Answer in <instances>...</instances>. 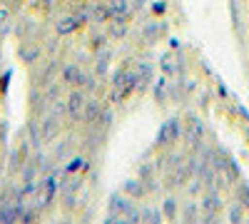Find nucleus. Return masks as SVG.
<instances>
[{
	"label": "nucleus",
	"instance_id": "6e6552de",
	"mask_svg": "<svg viewBox=\"0 0 249 224\" xmlns=\"http://www.w3.org/2000/svg\"><path fill=\"white\" fill-rule=\"evenodd\" d=\"M170 95H172V83H170V77L164 75V77L155 80V83H152V97H155V103L164 105Z\"/></svg>",
	"mask_w": 249,
	"mask_h": 224
},
{
	"label": "nucleus",
	"instance_id": "ddd939ff",
	"mask_svg": "<svg viewBox=\"0 0 249 224\" xmlns=\"http://www.w3.org/2000/svg\"><path fill=\"white\" fill-rule=\"evenodd\" d=\"M77 28H80V15H68V17H62L60 23L55 25L57 35H70V33H75Z\"/></svg>",
	"mask_w": 249,
	"mask_h": 224
},
{
	"label": "nucleus",
	"instance_id": "423d86ee",
	"mask_svg": "<svg viewBox=\"0 0 249 224\" xmlns=\"http://www.w3.org/2000/svg\"><path fill=\"white\" fill-rule=\"evenodd\" d=\"M182 135V130H179V120H167L162 125V130H160V135H157V145H172V142H177V137Z\"/></svg>",
	"mask_w": 249,
	"mask_h": 224
},
{
	"label": "nucleus",
	"instance_id": "0eeeda50",
	"mask_svg": "<svg viewBox=\"0 0 249 224\" xmlns=\"http://www.w3.org/2000/svg\"><path fill=\"white\" fill-rule=\"evenodd\" d=\"M62 83H65L68 87H80L82 83H85V72H82V68L77 63H68L65 68H62Z\"/></svg>",
	"mask_w": 249,
	"mask_h": 224
},
{
	"label": "nucleus",
	"instance_id": "aec40b11",
	"mask_svg": "<svg viewBox=\"0 0 249 224\" xmlns=\"http://www.w3.org/2000/svg\"><path fill=\"white\" fill-rule=\"evenodd\" d=\"M10 23H13V8L5 3V0H0V30L8 33Z\"/></svg>",
	"mask_w": 249,
	"mask_h": 224
},
{
	"label": "nucleus",
	"instance_id": "39448f33",
	"mask_svg": "<svg viewBox=\"0 0 249 224\" xmlns=\"http://www.w3.org/2000/svg\"><path fill=\"white\" fill-rule=\"evenodd\" d=\"M77 190H80V177H77V174L72 177V174L68 172V177L60 182V194H62V199H65V207H68V209L72 207V202L77 199Z\"/></svg>",
	"mask_w": 249,
	"mask_h": 224
},
{
	"label": "nucleus",
	"instance_id": "f8f14e48",
	"mask_svg": "<svg viewBox=\"0 0 249 224\" xmlns=\"http://www.w3.org/2000/svg\"><path fill=\"white\" fill-rule=\"evenodd\" d=\"M187 139L192 142V145H199L202 142V137H204V125L197 120V117H190V125H187Z\"/></svg>",
	"mask_w": 249,
	"mask_h": 224
},
{
	"label": "nucleus",
	"instance_id": "f3484780",
	"mask_svg": "<svg viewBox=\"0 0 249 224\" xmlns=\"http://www.w3.org/2000/svg\"><path fill=\"white\" fill-rule=\"evenodd\" d=\"M37 57H40V45H35V43L20 45V60H23V63H35Z\"/></svg>",
	"mask_w": 249,
	"mask_h": 224
},
{
	"label": "nucleus",
	"instance_id": "20e7f679",
	"mask_svg": "<svg viewBox=\"0 0 249 224\" xmlns=\"http://www.w3.org/2000/svg\"><path fill=\"white\" fill-rule=\"evenodd\" d=\"M85 103H88L85 92H82L80 87H72V92H70L68 100H65V112H68L72 120H82V110H85Z\"/></svg>",
	"mask_w": 249,
	"mask_h": 224
},
{
	"label": "nucleus",
	"instance_id": "2eb2a0df",
	"mask_svg": "<svg viewBox=\"0 0 249 224\" xmlns=\"http://www.w3.org/2000/svg\"><path fill=\"white\" fill-rule=\"evenodd\" d=\"M124 192H127L130 197H135V199H142V197H147V187H144V182L142 179H127L124 182Z\"/></svg>",
	"mask_w": 249,
	"mask_h": 224
},
{
	"label": "nucleus",
	"instance_id": "c85d7f7f",
	"mask_svg": "<svg viewBox=\"0 0 249 224\" xmlns=\"http://www.w3.org/2000/svg\"><path fill=\"white\" fill-rule=\"evenodd\" d=\"M152 13H157V15H162V13H164V3H162V0H160L157 5H152Z\"/></svg>",
	"mask_w": 249,
	"mask_h": 224
},
{
	"label": "nucleus",
	"instance_id": "9b49d317",
	"mask_svg": "<svg viewBox=\"0 0 249 224\" xmlns=\"http://www.w3.org/2000/svg\"><path fill=\"white\" fill-rule=\"evenodd\" d=\"M100 112H102V105H100V100H88L85 103V110H82V120L88 122V125H97V120H100Z\"/></svg>",
	"mask_w": 249,
	"mask_h": 224
},
{
	"label": "nucleus",
	"instance_id": "4be33fe9",
	"mask_svg": "<svg viewBox=\"0 0 249 224\" xmlns=\"http://www.w3.org/2000/svg\"><path fill=\"white\" fill-rule=\"evenodd\" d=\"M107 65H110V50H100V55H97V75H105Z\"/></svg>",
	"mask_w": 249,
	"mask_h": 224
},
{
	"label": "nucleus",
	"instance_id": "7ed1b4c3",
	"mask_svg": "<svg viewBox=\"0 0 249 224\" xmlns=\"http://www.w3.org/2000/svg\"><path fill=\"white\" fill-rule=\"evenodd\" d=\"M107 222H140V209L135 207V202H130L122 194H112L110 197V217Z\"/></svg>",
	"mask_w": 249,
	"mask_h": 224
},
{
	"label": "nucleus",
	"instance_id": "412c9836",
	"mask_svg": "<svg viewBox=\"0 0 249 224\" xmlns=\"http://www.w3.org/2000/svg\"><path fill=\"white\" fill-rule=\"evenodd\" d=\"M162 212L155 209V207H142L140 209V222H160Z\"/></svg>",
	"mask_w": 249,
	"mask_h": 224
},
{
	"label": "nucleus",
	"instance_id": "a878e982",
	"mask_svg": "<svg viewBox=\"0 0 249 224\" xmlns=\"http://www.w3.org/2000/svg\"><path fill=\"white\" fill-rule=\"evenodd\" d=\"M92 15H95V20H97V23H105V20L110 17V8H97Z\"/></svg>",
	"mask_w": 249,
	"mask_h": 224
},
{
	"label": "nucleus",
	"instance_id": "1a4fd4ad",
	"mask_svg": "<svg viewBox=\"0 0 249 224\" xmlns=\"http://www.w3.org/2000/svg\"><path fill=\"white\" fill-rule=\"evenodd\" d=\"M219 209H222L219 194H217V192H207V194L202 197V212H204V219H207V222L214 219Z\"/></svg>",
	"mask_w": 249,
	"mask_h": 224
},
{
	"label": "nucleus",
	"instance_id": "6ab92c4d",
	"mask_svg": "<svg viewBox=\"0 0 249 224\" xmlns=\"http://www.w3.org/2000/svg\"><path fill=\"white\" fill-rule=\"evenodd\" d=\"M177 214H179V205H177V199H175V197H167V199L162 202V217L172 222V219H177Z\"/></svg>",
	"mask_w": 249,
	"mask_h": 224
},
{
	"label": "nucleus",
	"instance_id": "f257e3e1",
	"mask_svg": "<svg viewBox=\"0 0 249 224\" xmlns=\"http://www.w3.org/2000/svg\"><path fill=\"white\" fill-rule=\"evenodd\" d=\"M137 87V75H135V65L130 63H122L117 70H115V77H112V100L115 103H122L127 100Z\"/></svg>",
	"mask_w": 249,
	"mask_h": 224
},
{
	"label": "nucleus",
	"instance_id": "393cba45",
	"mask_svg": "<svg viewBox=\"0 0 249 224\" xmlns=\"http://www.w3.org/2000/svg\"><path fill=\"white\" fill-rule=\"evenodd\" d=\"M244 219V205H234L230 209V222H242Z\"/></svg>",
	"mask_w": 249,
	"mask_h": 224
},
{
	"label": "nucleus",
	"instance_id": "cd10ccee",
	"mask_svg": "<svg viewBox=\"0 0 249 224\" xmlns=\"http://www.w3.org/2000/svg\"><path fill=\"white\" fill-rule=\"evenodd\" d=\"M92 50H95V52L105 50V37H102V35H100V37H92Z\"/></svg>",
	"mask_w": 249,
	"mask_h": 224
},
{
	"label": "nucleus",
	"instance_id": "4468645a",
	"mask_svg": "<svg viewBox=\"0 0 249 224\" xmlns=\"http://www.w3.org/2000/svg\"><path fill=\"white\" fill-rule=\"evenodd\" d=\"M135 75H137V87L142 90L144 85L152 83V68L150 63H135Z\"/></svg>",
	"mask_w": 249,
	"mask_h": 224
},
{
	"label": "nucleus",
	"instance_id": "c756f323",
	"mask_svg": "<svg viewBox=\"0 0 249 224\" xmlns=\"http://www.w3.org/2000/svg\"><path fill=\"white\" fill-rule=\"evenodd\" d=\"M3 37H5V33H3V30H0V40H3Z\"/></svg>",
	"mask_w": 249,
	"mask_h": 224
},
{
	"label": "nucleus",
	"instance_id": "bb28decb",
	"mask_svg": "<svg viewBox=\"0 0 249 224\" xmlns=\"http://www.w3.org/2000/svg\"><path fill=\"white\" fill-rule=\"evenodd\" d=\"M82 162H85V159H82V157H75V159L70 162V165H68V172H70V174L80 172V170H82Z\"/></svg>",
	"mask_w": 249,
	"mask_h": 224
},
{
	"label": "nucleus",
	"instance_id": "9d476101",
	"mask_svg": "<svg viewBox=\"0 0 249 224\" xmlns=\"http://www.w3.org/2000/svg\"><path fill=\"white\" fill-rule=\"evenodd\" d=\"M57 135H60V120H57V115L53 112L50 117L43 120V130H40V137H43L45 142H53Z\"/></svg>",
	"mask_w": 249,
	"mask_h": 224
},
{
	"label": "nucleus",
	"instance_id": "a211bd4d",
	"mask_svg": "<svg viewBox=\"0 0 249 224\" xmlns=\"http://www.w3.org/2000/svg\"><path fill=\"white\" fill-rule=\"evenodd\" d=\"M162 72L167 75V77H172V75H177V72H179V65H177V57H175V52L162 55Z\"/></svg>",
	"mask_w": 249,
	"mask_h": 224
},
{
	"label": "nucleus",
	"instance_id": "b1692460",
	"mask_svg": "<svg viewBox=\"0 0 249 224\" xmlns=\"http://www.w3.org/2000/svg\"><path fill=\"white\" fill-rule=\"evenodd\" d=\"M237 194H239V205H244L249 209V185L247 182H242V185L237 187Z\"/></svg>",
	"mask_w": 249,
	"mask_h": 224
},
{
	"label": "nucleus",
	"instance_id": "dca6fc26",
	"mask_svg": "<svg viewBox=\"0 0 249 224\" xmlns=\"http://www.w3.org/2000/svg\"><path fill=\"white\" fill-rule=\"evenodd\" d=\"M164 35V23H147L142 30V37L144 43H155V40H160Z\"/></svg>",
	"mask_w": 249,
	"mask_h": 224
},
{
	"label": "nucleus",
	"instance_id": "5701e85b",
	"mask_svg": "<svg viewBox=\"0 0 249 224\" xmlns=\"http://www.w3.org/2000/svg\"><path fill=\"white\" fill-rule=\"evenodd\" d=\"M197 217H199V207L195 205V202H190V205L184 207V212H182V219L184 222H197Z\"/></svg>",
	"mask_w": 249,
	"mask_h": 224
},
{
	"label": "nucleus",
	"instance_id": "f03ea898",
	"mask_svg": "<svg viewBox=\"0 0 249 224\" xmlns=\"http://www.w3.org/2000/svg\"><path fill=\"white\" fill-rule=\"evenodd\" d=\"M57 194H60V179H57L55 172H50V174H45L43 179L37 182V187L33 192V207H35V212H45L48 207H53V202H55Z\"/></svg>",
	"mask_w": 249,
	"mask_h": 224
}]
</instances>
